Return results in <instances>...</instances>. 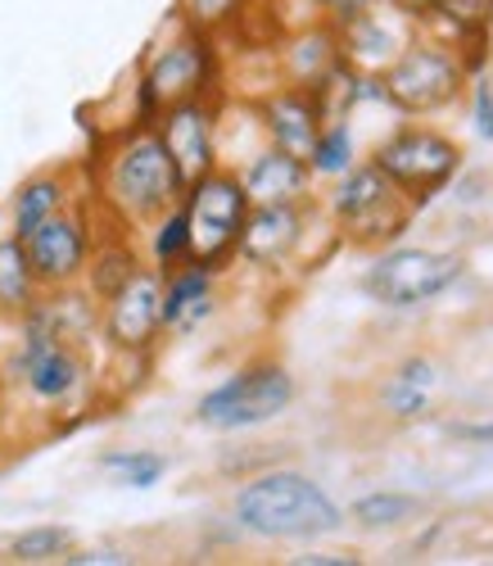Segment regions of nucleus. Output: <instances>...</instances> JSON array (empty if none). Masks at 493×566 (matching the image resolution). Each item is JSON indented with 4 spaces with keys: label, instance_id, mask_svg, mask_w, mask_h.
Masks as SVG:
<instances>
[{
    "label": "nucleus",
    "instance_id": "obj_1",
    "mask_svg": "<svg viewBox=\"0 0 493 566\" xmlns=\"http://www.w3.org/2000/svg\"><path fill=\"white\" fill-rule=\"evenodd\" d=\"M231 512L240 531H250L259 539H281V544H308L344 531V507L313 476L290 467L244 481Z\"/></svg>",
    "mask_w": 493,
    "mask_h": 566
},
{
    "label": "nucleus",
    "instance_id": "obj_2",
    "mask_svg": "<svg viewBox=\"0 0 493 566\" xmlns=\"http://www.w3.org/2000/svg\"><path fill=\"white\" fill-rule=\"evenodd\" d=\"M466 77L471 69L458 55V45H449L443 36H421V32L376 73L385 105H394L403 118H430L453 109L466 91Z\"/></svg>",
    "mask_w": 493,
    "mask_h": 566
},
{
    "label": "nucleus",
    "instance_id": "obj_3",
    "mask_svg": "<svg viewBox=\"0 0 493 566\" xmlns=\"http://www.w3.org/2000/svg\"><path fill=\"white\" fill-rule=\"evenodd\" d=\"M186 181L155 127L132 132L105 168V200L123 222H155L181 205Z\"/></svg>",
    "mask_w": 493,
    "mask_h": 566
},
{
    "label": "nucleus",
    "instance_id": "obj_4",
    "mask_svg": "<svg viewBox=\"0 0 493 566\" xmlns=\"http://www.w3.org/2000/svg\"><path fill=\"white\" fill-rule=\"evenodd\" d=\"M462 159H466V150L458 140L426 127V123L394 127L371 150V164L394 181V191L412 205V213L434 205L462 177Z\"/></svg>",
    "mask_w": 493,
    "mask_h": 566
},
{
    "label": "nucleus",
    "instance_id": "obj_5",
    "mask_svg": "<svg viewBox=\"0 0 493 566\" xmlns=\"http://www.w3.org/2000/svg\"><path fill=\"white\" fill-rule=\"evenodd\" d=\"M326 213L354 245H389L412 227V205L394 191V181L371 159L335 177Z\"/></svg>",
    "mask_w": 493,
    "mask_h": 566
},
{
    "label": "nucleus",
    "instance_id": "obj_6",
    "mask_svg": "<svg viewBox=\"0 0 493 566\" xmlns=\"http://www.w3.org/2000/svg\"><path fill=\"white\" fill-rule=\"evenodd\" d=\"M186 222H190V259L200 268H222L235 254L240 227L250 218V196H244V181L227 168H209L200 181L186 186L181 196Z\"/></svg>",
    "mask_w": 493,
    "mask_h": 566
},
{
    "label": "nucleus",
    "instance_id": "obj_7",
    "mask_svg": "<svg viewBox=\"0 0 493 566\" xmlns=\"http://www.w3.org/2000/svg\"><path fill=\"white\" fill-rule=\"evenodd\" d=\"M290 403L294 376L281 363H250L195 403V421L209 431H250L263 421H276Z\"/></svg>",
    "mask_w": 493,
    "mask_h": 566
},
{
    "label": "nucleus",
    "instance_id": "obj_8",
    "mask_svg": "<svg viewBox=\"0 0 493 566\" xmlns=\"http://www.w3.org/2000/svg\"><path fill=\"white\" fill-rule=\"evenodd\" d=\"M466 259L453 250H430V245H394L385 250L367 276L363 291L385 304V308H421L430 300H439L443 291L458 286Z\"/></svg>",
    "mask_w": 493,
    "mask_h": 566
},
{
    "label": "nucleus",
    "instance_id": "obj_9",
    "mask_svg": "<svg viewBox=\"0 0 493 566\" xmlns=\"http://www.w3.org/2000/svg\"><path fill=\"white\" fill-rule=\"evenodd\" d=\"M213 73L218 55L204 32H186L177 45L159 51L140 77V127H155V118L181 101H209Z\"/></svg>",
    "mask_w": 493,
    "mask_h": 566
},
{
    "label": "nucleus",
    "instance_id": "obj_10",
    "mask_svg": "<svg viewBox=\"0 0 493 566\" xmlns=\"http://www.w3.org/2000/svg\"><path fill=\"white\" fill-rule=\"evenodd\" d=\"M23 241V254L32 263V276L41 291H60V286H77L82 272H86V259H91V231H86V218L82 213H51L45 222H36Z\"/></svg>",
    "mask_w": 493,
    "mask_h": 566
},
{
    "label": "nucleus",
    "instance_id": "obj_11",
    "mask_svg": "<svg viewBox=\"0 0 493 566\" xmlns=\"http://www.w3.org/2000/svg\"><path fill=\"white\" fill-rule=\"evenodd\" d=\"M105 340L123 354H145L164 332V268H136L123 291L105 300Z\"/></svg>",
    "mask_w": 493,
    "mask_h": 566
},
{
    "label": "nucleus",
    "instance_id": "obj_12",
    "mask_svg": "<svg viewBox=\"0 0 493 566\" xmlns=\"http://www.w3.org/2000/svg\"><path fill=\"white\" fill-rule=\"evenodd\" d=\"M159 140L168 146L181 181H200L209 168H218V109L209 101H181L155 118Z\"/></svg>",
    "mask_w": 493,
    "mask_h": 566
},
{
    "label": "nucleus",
    "instance_id": "obj_13",
    "mask_svg": "<svg viewBox=\"0 0 493 566\" xmlns=\"http://www.w3.org/2000/svg\"><path fill=\"white\" fill-rule=\"evenodd\" d=\"M313 218V200L294 205H250V218L240 227L235 254L254 268H281L294 250L304 245V227Z\"/></svg>",
    "mask_w": 493,
    "mask_h": 566
},
{
    "label": "nucleus",
    "instance_id": "obj_14",
    "mask_svg": "<svg viewBox=\"0 0 493 566\" xmlns=\"http://www.w3.org/2000/svg\"><path fill=\"white\" fill-rule=\"evenodd\" d=\"M259 118H263V132H268L272 146L294 155V159H304V164H308V150H313L322 123H326V114H322V105H317V96L308 86L276 91L272 101L259 105Z\"/></svg>",
    "mask_w": 493,
    "mask_h": 566
},
{
    "label": "nucleus",
    "instance_id": "obj_15",
    "mask_svg": "<svg viewBox=\"0 0 493 566\" xmlns=\"http://www.w3.org/2000/svg\"><path fill=\"white\" fill-rule=\"evenodd\" d=\"M244 181V196L250 205H294V200H308L313 196V172L304 159H294L276 146L259 150L240 172Z\"/></svg>",
    "mask_w": 493,
    "mask_h": 566
},
{
    "label": "nucleus",
    "instance_id": "obj_16",
    "mask_svg": "<svg viewBox=\"0 0 493 566\" xmlns=\"http://www.w3.org/2000/svg\"><path fill=\"white\" fill-rule=\"evenodd\" d=\"M60 209H69V181L60 172H41V177L23 181L14 196V235H28L36 222H45Z\"/></svg>",
    "mask_w": 493,
    "mask_h": 566
},
{
    "label": "nucleus",
    "instance_id": "obj_17",
    "mask_svg": "<svg viewBox=\"0 0 493 566\" xmlns=\"http://www.w3.org/2000/svg\"><path fill=\"white\" fill-rule=\"evenodd\" d=\"M36 276H32V263L23 254V241L10 231L0 235V313H23L32 300H36Z\"/></svg>",
    "mask_w": 493,
    "mask_h": 566
},
{
    "label": "nucleus",
    "instance_id": "obj_18",
    "mask_svg": "<svg viewBox=\"0 0 493 566\" xmlns=\"http://www.w3.org/2000/svg\"><path fill=\"white\" fill-rule=\"evenodd\" d=\"M426 512L421 499L412 494H399V490H376V494H363L354 507H349V522L363 526V531H394V526H408Z\"/></svg>",
    "mask_w": 493,
    "mask_h": 566
},
{
    "label": "nucleus",
    "instance_id": "obj_19",
    "mask_svg": "<svg viewBox=\"0 0 493 566\" xmlns=\"http://www.w3.org/2000/svg\"><path fill=\"white\" fill-rule=\"evenodd\" d=\"M290 77L294 86H317L335 64H339V41H335V28H317V32H304L300 41L290 45Z\"/></svg>",
    "mask_w": 493,
    "mask_h": 566
},
{
    "label": "nucleus",
    "instance_id": "obj_20",
    "mask_svg": "<svg viewBox=\"0 0 493 566\" xmlns=\"http://www.w3.org/2000/svg\"><path fill=\"white\" fill-rule=\"evenodd\" d=\"M354 164H358V150H354V127H349V118L322 123L313 150H308V172H313V177H344Z\"/></svg>",
    "mask_w": 493,
    "mask_h": 566
},
{
    "label": "nucleus",
    "instance_id": "obj_21",
    "mask_svg": "<svg viewBox=\"0 0 493 566\" xmlns=\"http://www.w3.org/2000/svg\"><path fill=\"white\" fill-rule=\"evenodd\" d=\"M140 268V259L132 254V245L127 241H109L105 250H95V259H86V291H91V300H109L114 291H123L127 281H132V272Z\"/></svg>",
    "mask_w": 493,
    "mask_h": 566
},
{
    "label": "nucleus",
    "instance_id": "obj_22",
    "mask_svg": "<svg viewBox=\"0 0 493 566\" xmlns=\"http://www.w3.org/2000/svg\"><path fill=\"white\" fill-rule=\"evenodd\" d=\"M101 467L118 471L127 490H155L168 476V458L155 449H109L101 453Z\"/></svg>",
    "mask_w": 493,
    "mask_h": 566
},
{
    "label": "nucleus",
    "instance_id": "obj_23",
    "mask_svg": "<svg viewBox=\"0 0 493 566\" xmlns=\"http://www.w3.org/2000/svg\"><path fill=\"white\" fill-rule=\"evenodd\" d=\"M150 254H155V268L172 272L190 259V222H186V209L172 205L164 218H155V231H150Z\"/></svg>",
    "mask_w": 493,
    "mask_h": 566
},
{
    "label": "nucleus",
    "instance_id": "obj_24",
    "mask_svg": "<svg viewBox=\"0 0 493 566\" xmlns=\"http://www.w3.org/2000/svg\"><path fill=\"white\" fill-rule=\"evenodd\" d=\"M73 548V531L69 526H32L10 544L14 562H55Z\"/></svg>",
    "mask_w": 493,
    "mask_h": 566
},
{
    "label": "nucleus",
    "instance_id": "obj_25",
    "mask_svg": "<svg viewBox=\"0 0 493 566\" xmlns=\"http://www.w3.org/2000/svg\"><path fill=\"white\" fill-rule=\"evenodd\" d=\"M244 6H250V0H177V14H181V23L190 32H204L209 36L213 28L235 23L244 14Z\"/></svg>",
    "mask_w": 493,
    "mask_h": 566
},
{
    "label": "nucleus",
    "instance_id": "obj_26",
    "mask_svg": "<svg viewBox=\"0 0 493 566\" xmlns=\"http://www.w3.org/2000/svg\"><path fill=\"white\" fill-rule=\"evenodd\" d=\"M380 408L394 417V421H421L430 412V390L421 386H403V381H389L380 390Z\"/></svg>",
    "mask_w": 493,
    "mask_h": 566
},
{
    "label": "nucleus",
    "instance_id": "obj_27",
    "mask_svg": "<svg viewBox=\"0 0 493 566\" xmlns=\"http://www.w3.org/2000/svg\"><path fill=\"white\" fill-rule=\"evenodd\" d=\"M471 118H475L480 140H493V82L489 77L471 82Z\"/></svg>",
    "mask_w": 493,
    "mask_h": 566
},
{
    "label": "nucleus",
    "instance_id": "obj_28",
    "mask_svg": "<svg viewBox=\"0 0 493 566\" xmlns=\"http://www.w3.org/2000/svg\"><path fill=\"white\" fill-rule=\"evenodd\" d=\"M394 381H403V386H421V390H430L434 386V363L430 358H403L399 367H394Z\"/></svg>",
    "mask_w": 493,
    "mask_h": 566
},
{
    "label": "nucleus",
    "instance_id": "obj_29",
    "mask_svg": "<svg viewBox=\"0 0 493 566\" xmlns=\"http://www.w3.org/2000/svg\"><path fill=\"white\" fill-rule=\"evenodd\" d=\"M64 562H69V566H123V562H132V557L118 553V548H69Z\"/></svg>",
    "mask_w": 493,
    "mask_h": 566
},
{
    "label": "nucleus",
    "instance_id": "obj_30",
    "mask_svg": "<svg viewBox=\"0 0 493 566\" xmlns=\"http://www.w3.org/2000/svg\"><path fill=\"white\" fill-rule=\"evenodd\" d=\"M449 436L466 444H493V421H449Z\"/></svg>",
    "mask_w": 493,
    "mask_h": 566
},
{
    "label": "nucleus",
    "instance_id": "obj_31",
    "mask_svg": "<svg viewBox=\"0 0 493 566\" xmlns=\"http://www.w3.org/2000/svg\"><path fill=\"white\" fill-rule=\"evenodd\" d=\"M294 566H363L358 553H300Z\"/></svg>",
    "mask_w": 493,
    "mask_h": 566
},
{
    "label": "nucleus",
    "instance_id": "obj_32",
    "mask_svg": "<svg viewBox=\"0 0 493 566\" xmlns=\"http://www.w3.org/2000/svg\"><path fill=\"white\" fill-rule=\"evenodd\" d=\"M394 6H399L403 14H412V19H426V14H434L443 0H394Z\"/></svg>",
    "mask_w": 493,
    "mask_h": 566
},
{
    "label": "nucleus",
    "instance_id": "obj_33",
    "mask_svg": "<svg viewBox=\"0 0 493 566\" xmlns=\"http://www.w3.org/2000/svg\"><path fill=\"white\" fill-rule=\"evenodd\" d=\"M308 6H317V10H331V14H335V10L344 6V0H308Z\"/></svg>",
    "mask_w": 493,
    "mask_h": 566
},
{
    "label": "nucleus",
    "instance_id": "obj_34",
    "mask_svg": "<svg viewBox=\"0 0 493 566\" xmlns=\"http://www.w3.org/2000/svg\"><path fill=\"white\" fill-rule=\"evenodd\" d=\"M489 241H493V231H489Z\"/></svg>",
    "mask_w": 493,
    "mask_h": 566
}]
</instances>
